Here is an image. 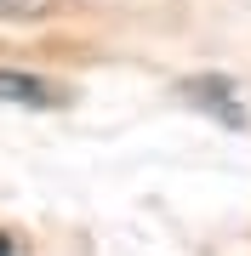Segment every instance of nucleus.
I'll use <instances>...</instances> for the list:
<instances>
[{
	"label": "nucleus",
	"mask_w": 251,
	"mask_h": 256,
	"mask_svg": "<svg viewBox=\"0 0 251 256\" xmlns=\"http://www.w3.org/2000/svg\"><path fill=\"white\" fill-rule=\"evenodd\" d=\"M46 12H52V0H0V23H35Z\"/></svg>",
	"instance_id": "3"
},
{
	"label": "nucleus",
	"mask_w": 251,
	"mask_h": 256,
	"mask_svg": "<svg viewBox=\"0 0 251 256\" xmlns=\"http://www.w3.org/2000/svg\"><path fill=\"white\" fill-rule=\"evenodd\" d=\"M177 97H183L188 108H200V114L223 120L228 131H240V126H245L240 86H234V80H223V74H194V80H183V86H177Z\"/></svg>",
	"instance_id": "1"
},
{
	"label": "nucleus",
	"mask_w": 251,
	"mask_h": 256,
	"mask_svg": "<svg viewBox=\"0 0 251 256\" xmlns=\"http://www.w3.org/2000/svg\"><path fill=\"white\" fill-rule=\"evenodd\" d=\"M0 102H18V108H63L69 92L40 74H18V68H0Z\"/></svg>",
	"instance_id": "2"
},
{
	"label": "nucleus",
	"mask_w": 251,
	"mask_h": 256,
	"mask_svg": "<svg viewBox=\"0 0 251 256\" xmlns=\"http://www.w3.org/2000/svg\"><path fill=\"white\" fill-rule=\"evenodd\" d=\"M0 256H23V245H18L12 234H0Z\"/></svg>",
	"instance_id": "4"
}]
</instances>
